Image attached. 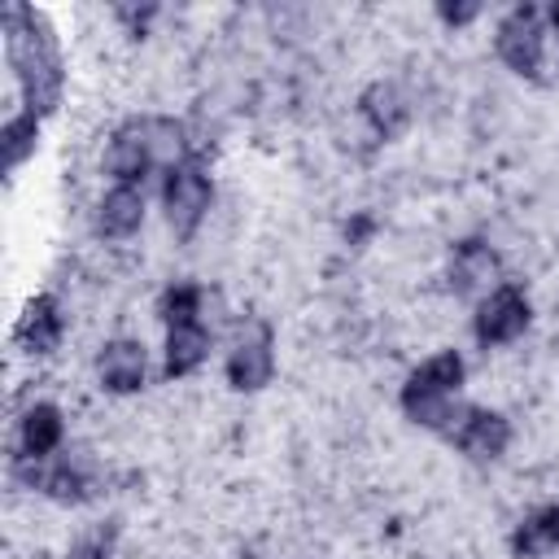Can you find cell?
Returning a JSON list of instances; mask_svg holds the SVG:
<instances>
[{
    "mask_svg": "<svg viewBox=\"0 0 559 559\" xmlns=\"http://www.w3.org/2000/svg\"><path fill=\"white\" fill-rule=\"evenodd\" d=\"M48 498H57V502H83L87 498V476L79 472V467H70V463H61V467H52V472H44V485H39Z\"/></svg>",
    "mask_w": 559,
    "mask_h": 559,
    "instance_id": "d6986e66",
    "label": "cell"
},
{
    "mask_svg": "<svg viewBox=\"0 0 559 559\" xmlns=\"http://www.w3.org/2000/svg\"><path fill=\"white\" fill-rule=\"evenodd\" d=\"M39 144V118L35 114H9L4 131H0V148H4V170H17Z\"/></svg>",
    "mask_w": 559,
    "mask_h": 559,
    "instance_id": "e0dca14e",
    "label": "cell"
},
{
    "mask_svg": "<svg viewBox=\"0 0 559 559\" xmlns=\"http://www.w3.org/2000/svg\"><path fill=\"white\" fill-rule=\"evenodd\" d=\"M528 328V297L515 284H498L476 306V341L480 345H507Z\"/></svg>",
    "mask_w": 559,
    "mask_h": 559,
    "instance_id": "5b68a950",
    "label": "cell"
},
{
    "mask_svg": "<svg viewBox=\"0 0 559 559\" xmlns=\"http://www.w3.org/2000/svg\"><path fill=\"white\" fill-rule=\"evenodd\" d=\"M493 275H498V258H493L489 245L463 240V245L454 249V262H450V288H454V293H476V288H485Z\"/></svg>",
    "mask_w": 559,
    "mask_h": 559,
    "instance_id": "5bb4252c",
    "label": "cell"
},
{
    "mask_svg": "<svg viewBox=\"0 0 559 559\" xmlns=\"http://www.w3.org/2000/svg\"><path fill=\"white\" fill-rule=\"evenodd\" d=\"M96 223H100V231H105L109 240L135 236L140 223H144V192H140L135 183H114V188L105 192V201H100Z\"/></svg>",
    "mask_w": 559,
    "mask_h": 559,
    "instance_id": "8fae6325",
    "label": "cell"
},
{
    "mask_svg": "<svg viewBox=\"0 0 559 559\" xmlns=\"http://www.w3.org/2000/svg\"><path fill=\"white\" fill-rule=\"evenodd\" d=\"M162 201H166V218L179 236H192L197 223L205 218L210 201H214V188H210V175L201 162H183L166 175V188H162Z\"/></svg>",
    "mask_w": 559,
    "mask_h": 559,
    "instance_id": "3957f363",
    "label": "cell"
},
{
    "mask_svg": "<svg viewBox=\"0 0 559 559\" xmlns=\"http://www.w3.org/2000/svg\"><path fill=\"white\" fill-rule=\"evenodd\" d=\"M459 384H463V358H459L454 349H441V354L424 358V362L406 376V384H402V411H406L415 424L445 432V428L454 424V415L463 411V406L454 402Z\"/></svg>",
    "mask_w": 559,
    "mask_h": 559,
    "instance_id": "7a4b0ae2",
    "label": "cell"
},
{
    "mask_svg": "<svg viewBox=\"0 0 559 559\" xmlns=\"http://www.w3.org/2000/svg\"><path fill=\"white\" fill-rule=\"evenodd\" d=\"M105 170L118 179V183H135L153 170V153H148V135H144V118L140 122H127L122 131H114L109 148H105Z\"/></svg>",
    "mask_w": 559,
    "mask_h": 559,
    "instance_id": "9c48e42d",
    "label": "cell"
},
{
    "mask_svg": "<svg viewBox=\"0 0 559 559\" xmlns=\"http://www.w3.org/2000/svg\"><path fill=\"white\" fill-rule=\"evenodd\" d=\"M498 57L524 74V79H537L542 74V13L533 4H520L511 9L502 22H498Z\"/></svg>",
    "mask_w": 559,
    "mask_h": 559,
    "instance_id": "277c9868",
    "label": "cell"
},
{
    "mask_svg": "<svg viewBox=\"0 0 559 559\" xmlns=\"http://www.w3.org/2000/svg\"><path fill=\"white\" fill-rule=\"evenodd\" d=\"M437 13H441L450 26H463V22H472V17L480 13V4H441Z\"/></svg>",
    "mask_w": 559,
    "mask_h": 559,
    "instance_id": "44dd1931",
    "label": "cell"
},
{
    "mask_svg": "<svg viewBox=\"0 0 559 559\" xmlns=\"http://www.w3.org/2000/svg\"><path fill=\"white\" fill-rule=\"evenodd\" d=\"M271 371H275L271 328L266 323H249V332H240L236 349L227 354V380L240 393H258L262 384H271Z\"/></svg>",
    "mask_w": 559,
    "mask_h": 559,
    "instance_id": "8992f818",
    "label": "cell"
},
{
    "mask_svg": "<svg viewBox=\"0 0 559 559\" xmlns=\"http://www.w3.org/2000/svg\"><path fill=\"white\" fill-rule=\"evenodd\" d=\"M445 437L463 450V454H472V459H498L502 450H507V441H511V424L498 415V411H480V406H463L459 415H454V424L445 428Z\"/></svg>",
    "mask_w": 559,
    "mask_h": 559,
    "instance_id": "52a82bcc",
    "label": "cell"
},
{
    "mask_svg": "<svg viewBox=\"0 0 559 559\" xmlns=\"http://www.w3.org/2000/svg\"><path fill=\"white\" fill-rule=\"evenodd\" d=\"M144 367H148V358H144L140 341H109L100 349V362H96L100 384L109 393H135L144 384Z\"/></svg>",
    "mask_w": 559,
    "mask_h": 559,
    "instance_id": "30bf717a",
    "label": "cell"
},
{
    "mask_svg": "<svg viewBox=\"0 0 559 559\" xmlns=\"http://www.w3.org/2000/svg\"><path fill=\"white\" fill-rule=\"evenodd\" d=\"M0 22H4V52H9V66L17 74L26 114L48 118L61 100V87H66L57 35H52L44 13H35L31 4H17V0L4 4Z\"/></svg>",
    "mask_w": 559,
    "mask_h": 559,
    "instance_id": "6da1fadb",
    "label": "cell"
},
{
    "mask_svg": "<svg viewBox=\"0 0 559 559\" xmlns=\"http://www.w3.org/2000/svg\"><path fill=\"white\" fill-rule=\"evenodd\" d=\"M550 22H555V31H559V4H550Z\"/></svg>",
    "mask_w": 559,
    "mask_h": 559,
    "instance_id": "7402d4cb",
    "label": "cell"
},
{
    "mask_svg": "<svg viewBox=\"0 0 559 559\" xmlns=\"http://www.w3.org/2000/svg\"><path fill=\"white\" fill-rule=\"evenodd\" d=\"M109 550H114V528H100L92 537H79L66 559H109Z\"/></svg>",
    "mask_w": 559,
    "mask_h": 559,
    "instance_id": "ffe728a7",
    "label": "cell"
},
{
    "mask_svg": "<svg viewBox=\"0 0 559 559\" xmlns=\"http://www.w3.org/2000/svg\"><path fill=\"white\" fill-rule=\"evenodd\" d=\"M61 432H66L61 411H57L52 402H35V406L22 415V424H17L22 454H26V459H48V454L61 445Z\"/></svg>",
    "mask_w": 559,
    "mask_h": 559,
    "instance_id": "4fadbf2b",
    "label": "cell"
},
{
    "mask_svg": "<svg viewBox=\"0 0 559 559\" xmlns=\"http://www.w3.org/2000/svg\"><path fill=\"white\" fill-rule=\"evenodd\" d=\"M358 105H362V118L371 122V131H376L380 140L402 135V127H406V118H411V105H406V96H402L397 83H371Z\"/></svg>",
    "mask_w": 559,
    "mask_h": 559,
    "instance_id": "7c38bea8",
    "label": "cell"
},
{
    "mask_svg": "<svg viewBox=\"0 0 559 559\" xmlns=\"http://www.w3.org/2000/svg\"><path fill=\"white\" fill-rule=\"evenodd\" d=\"M511 550H515L520 559H537V555L559 550V507L533 511V515L511 533Z\"/></svg>",
    "mask_w": 559,
    "mask_h": 559,
    "instance_id": "2e32d148",
    "label": "cell"
},
{
    "mask_svg": "<svg viewBox=\"0 0 559 559\" xmlns=\"http://www.w3.org/2000/svg\"><path fill=\"white\" fill-rule=\"evenodd\" d=\"M61 332H66V319H61L57 297L39 293V297L26 301V310H22L17 328H13V341L22 349H31V354H52L61 345Z\"/></svg>",
    "mask_w": 559,
    "mask_h": 559,
    "instance_id": "ba28073f",
    "label": "cell"
},
{
    "mask_svg": "<svg viewBox=\"0 0 559 559\" xmlns=\"http://www.w3.org/2000/svg\"><path fill=\"white\" fill-rule=\"evenodd\" d=\"M210 354V332L201 323H179L166 332V376H188Z\"/></svg>",
    "mask_w": 559,
    "mask_h": 559,
    "instance_id": "9a60e30c",
    "label": "cell"
},
{
    "mask_svg": "<svg viewBox=\"0 0 559 559\" xmlns=\"http://www.w3.org/2000/svg\"><path fill=\"white\" fill-rule=\"evenodd\" d=\"M197 310H201V288L197 284H175L162 293V306L157 314L166 319V328H179V323H197Z\"/></svg>",
    "mask_w": 559,
    "mask_h": 559,
    "instance_id": "ac0fdd59",
    "label": "cell"
}]
</instances>
